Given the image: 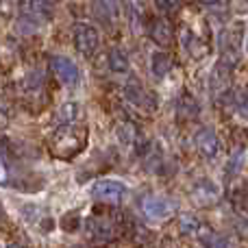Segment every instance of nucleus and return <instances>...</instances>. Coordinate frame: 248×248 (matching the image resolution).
Returning a JSON list of instances; mask_svg holds the SVG:
<instances>
[{"instance_id": "obj_1", "label": "nucleus", "mask_w": 248, "mask_h": 248, "mask_svg": "<svg viewBox=\"0 0 248 248\" xmlns=\"http://www.w3.org/2000/svg\"><path fill=\"white\" fill-rule=\"evenodd\" d=\"M87 144V128L85 126H59L48 140V148L55 157L59 159H70L74 155H78Z\"/></svg>"}, {"instance_id": "obj_2", "label": "nucleus", "mask_w": 248, "mask_h": 248, "mask_svg": "<svg viewBox=\"0 0 248 248\" xmlns=\"http://www.w3.org/2000/svg\"><path fill=\"white\" fill-rule=\"evenodd\" d=\"M92 196L100 202H107V205H120L126 196V185L113 179H100L92 187Z\"/></svg>"}, {"instance_id": "obj_3", "label": "nucleus", "mask_w": 248, "mask_h": 248, "mask_svg": "<svg viewBox=\"0 0 248 248\" xmlns=\"http://www.w3.org/2000/svg\"><path fill=\"white\" fill-rule=\"evenodd\" d=\"M100 46V35L92 24H77L74 26V48L83 57H92Z\"/></svg>"}, {"instance_id": "obj_4", "label": "nucleus", "mask_w": 248, "mask_h": 248, "mask_svg": "<svg viewBox=\"0 0 248 248\" xmlns=\"http://www.w3.org/2000/svg\"><path fill=\"white\" fill-rule=\"evenodd\" d=\"M124 98L131 105H135V107L146 109V111H155V109H157V98H155V94H150L137 78H131V81L124 85Z\"/></svg>"}, {"instance_id": "obj_5", "label": "nucleus", "mask_w": 248, "mask_h": 248, "mask_svg": "<svg viewBox=\"0 0 248 248\" xmlns=\"http://www.w3.org/2000/svg\"><path fill=\"white\" fill-rule=\"evenodd\" d=\"M85 235L92 244H105L116 235V229L113 222L109 218H98V216H92L85 222Z\"/></svg>"}, {"instance_id": "obj_6", "label": "nucleus", "mask_w": 248, "mask_h": 248, "mask_svg": "<svg viewBox=\"0 0 248 248\" xmlns=\"http://www.w3.org/2000/svg\"><path fill=\"white\" fill-rule=\"evenodd\" d=\"M50 68L63 85L72 87V85H78V81H81V72H78L77 63H74L72 59H68V57H63V55L50 57Z\"/></svg>"}, {"instance_id": "obj_7", "label": "nucleus", "mask_w": 248, "mask_h": 248, "mask_svg": "<svg viewBox=\"0 0 248 248\" xmlns=\"http://www.w3.org/2000/svg\"><path fill=\"white\" fill-rule=\"evenodd\" d=\"M141 211L148 220H166L174 214V205H172L168 198L157 196V194H150L141 201Z\"/></svg>"}, {"instance_id": "obj_8", "label": "nucleus", "mask_w": 248, "mask_h": 248, "mask_svg": "<svg viewBox=\"0 0 248 248\" xmlns=\"http://www.w3.org/2000/svg\"><path fill=\"white\" fill-rule=\"evenodd\" d=\"M194 141H196L198 153H201L205 159H216V157H218V153H220V140H218V133H216L211 126L198 128Z\"/></svg>"}, {"instance_id": "obj_9", "label": "nucleus", "mask_w": 248, "mask_h": 248, "mask_svg": "<svg viewBox=\"0 0 248 248\" xmlns=\"http://www.w3.org/2000/svg\"><path fill=\"white\" fill-rule=\"evenodd\" d=\"M148 35L150 39H153L155 44H159V46H170L172 44V24L166 20V17H155V20H150L148 24Z\"/></svg>"}, {"instance_id": "obj_10", "label": "nucleus", "mask_w": 248, "mask_h": 248, "mask_svg": "<svg viewBox=\"0 0 248 248\" xmlns=\"http://www.w3.org/2000/svg\"><path fill=\"white\" fill-rule=\"evenodd\" d=\"M196 237L201 240V244L205 246V248H231V242H229V237L216 233L214 229H209L207 224H202Z\"/></svg>"}, {"instance_id": "obj_11", "label": "nucleus", "mask_w": 248, "mask_h": 248, "mask_svg": "<svg viewBox=\"0 0 248 248\" xmlns=\"http://www.w3.org/2000/svg\"><path fill=\"white\" fill-rule=\"evenodd\" d=\"M231 83V68L227 65V61H218V65L214 68V74H211V90L214 92H224Z\"/></svg>"}, {"instance_id": "obj_12", "label": "nucleus", "mask_w": 248, "mask_h": 248, "mask_svg": "<svg viewBox=\"0 0 248 248\" xmlns=\"http://www.w3.org/2000/svg\"><path fill=\"white\" fill-rule=\"evenodd\" d=\"M172 70V59L166 55V52L157 50L150 57V72H153L155 78H163L168 72Z\"/></svg>"}, {"instance_id": "obj_13", "label": "nucleus", "mask_w": 248, "mask_h": 248, "mask_svg": "<svg viewBox=\"0 0 248 248\" xmlns=\"http://www.w3.org/2000/svg\"><path fill=\"white\" fill-rule=\"evenodd\" d=\"M198 113H201V107H198L196 100L187 94L176 105V116H179V120H194V118H198Z\"/></svg>"}, {"instance_id": "obj_14", "label": "nucleus", "mask_w": 248, "mask_h": 248, "mask_svg": "<svg viewBox=\"0 0 248 248\" xmlns=\"http://www.w3.org/2000/svg\"><path fill=\"white\" fill-rule=\"evenodd\" d=\"M78 116H81V107H78V103H65L59 107V111H57V122L61 124V126H70V124H74L78 120Z\"/></svg>"}, {"instance_id": "obj_15", "label": "nucleus", "mask_w": 248, "mask_h": 248, "mask_svg": "<svg viewBox=\"0 0 248 248\" xmlns=\"http://www.w3.org/2000/svg\"><path fill=\"white\" fill-rule=\"evenodd\" d=\"M92 9L96 11V17L103 20V24L111 26L113 20L118 17V9L120 7H118L116 2H96V4H92Z\"/></svg>"}, {"instance_id": "obj_16", "label": "nucleus", "mask_w": 248, "mask_h": 248, "mask_svg": "<svg viewBox=\"0 0 248 248\" xmlns=\"http://www.w3.org/2000/svg\"><path fill=\"white\" fill-rule=\"evenodd\" d=\"M109 68L113 70V72H118V74H124L128 70V57H126V52L122 50V48H111L109 50Z\"/></svg>"}, {"instance_id": "obj_17", "label": "nucleus", "mask_w": 248, "mask_h": 248, "mask_svg": "<svg viewBox=\"0 0 248 248\" xmlns=\"http://www.w3.org/2000/svg\"><path fill=\"white\" fill-rule=\"evenodd\" d=\"M201 227H202V222L196 218V216H192V214L181 216V220H179V229H181V233H183V235L196 237L198 231H201Z\"/></svg>"}, {"instance_id": "obj_18", "label": "nucleus", "mask_w": 248, "mask_h": 248, "mask_svg": "<svg viewBox=\"0 0 248 248\" xmlns=\"http://www.w3.org/2000/svg\"><path fill=\"white\" fill-rule=\"evenodd\" d=\"M124 9L128 11V22H131V31L133 33H140L141 31V17H140V4H124Z\"/></svg>"}, {"instance_id": "obj_19", "label": "nucleus", "mask_w": 248, "mask_h": 248, "mask_svg": "<svg viewBox=\"0 0 248 248\" xmlns=\"http://www.w3.org/2000/svg\"><path fill=\"white\" fill-rule=\"evenodd\" d=\"M118 137H120L124 144H135V137H137L135 126H133V124H128V122L120 124V126H118Z\"/></svg>"}, {"instance_id": "obj_20", "label": "nucleus", "mask_w": 248, "mask_h": 248, "mask_svg": "<svg viewBox=\"0 0 248 248\" xmlns=\"http://www.w3.org/2000/svg\"><path fill=\"white\" fill-rule=\"evenodd\" d=\"M78 224H83L81 222V216L77 214V211H74V214H68V216H63V220H61V227L65 229V231H77L78 229Z\"/></svg>"}, {"instance_id": "obj_21", "label": "nucleus", "mask_w": 248, "mask_h": 248, "mask_svg": "<svg viewBox=\"0 0 248 248\" xmlns=\"http://www.w3.org/2000/svg\"><path fill=\"white\" fill-rule=\"evenodd\" d=\"M237 113H240L244 120H248V94L246 96H242L240 98V103H237Z\"/></svg>"}, {"instance_id": "obj_22", "label": "nucleus", "mask_w": 248, "mask_h": 248, "mask_svg": "<svg viewBox=\"0 0 248 248\" xmlns=\"http://www.w3.org/2000/svg\"><path fill=\"white\" fill-rule=\"evenodd\" d=\"M7 122H9V111H7L4 100L0 98V126H7Z\"/></svg>"}, {"instance_id": "obj_23", "label": "nucleus", "mask_w": 248, "mask_h": 248, "mask_svg": "<svg viewBox=\"0 0 248 248\" xmlns=\"http://www.w3.org/2000/svg\"><path fill=\"white\" fill-rule=\"evenodd\" d=\"M181 4L179 2H157V9H163V11H176V9H179Z\"/></svg>"}, {"instance_id": "obj_24", "label": "nucleus", "mask_w": 248, "mask_h": 248, "mask_svg": "<svg viewBox=\"0 0 248 248\" xmlns=\"http://www.w3.org/2000/svg\"><path fill=\"white\" fill-rule=\"evenodd\" d=\"M7 183V168H4V161L0 159V185Z\"/></svg>"}, {"instance_id": "obj_25", "label": "nucleus", "mask_w": 248, "mask_h": 248, "mask_svg": "<svg viewBox=\"0 0 248 248\" xmlns=\"http://www.w3.org/2000/svg\"><path fill=\"white\" fill-rule=\"evenodd\" d=\"M7 248H26V246H22V244H9Z\"/></svg>"}, {"instance_id": "obj_26", "label": "nucleus", "mask_w": 248, "mask_h": 248, "mask_svg": "<svg viewBox=\"0 0 248 248\" xmlns=\"http://www.w3.org/2000/svg\"><path fill=\"white\" fill-rule=\"evenodd\" d=\"M0 248H7V244H4V242H0Z\"/></svg>"}, {"instance_id": "obj_27", "label": "nucleus", "mask_w": 248, "mask_h": 248, "mask_svg": "<svg viewBox=\"0 0 248 248\" xmlns=\"http://www.w3.org/2000/svg\"><path fill=\"white\" fill-rule=\"evenodd\" d=\"M246 48H248V37H246Z\"/></svg>"}]
</instances>
